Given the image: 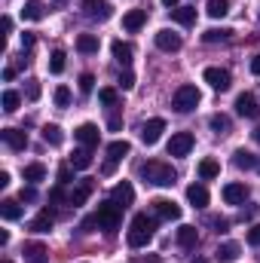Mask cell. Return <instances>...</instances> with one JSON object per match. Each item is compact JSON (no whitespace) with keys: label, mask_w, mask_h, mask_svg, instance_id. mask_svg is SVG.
I'll list each match as a JSON object with an SVG mask.
<instances>
[{"label":"cell","mask_w":260,"mask_h":263,"mask_svg":"<svg viewBox=\"0 0 260 263\" xmlns=\"http://www.w3.org/2000/svg\"><path fill=\"white\" fill-rule=\"evenodd\" d=\"M141 178H144V184H153V187H175V181H178L175 168L159 159H147L141 165Z\"/></svg>","instance_id":"1"},{"label":"cell","mask_w":260,"mask_h":263,"mask_svg":"<svg viewBox=\"0 0 260 263\" xmlns=\"http://www.w3.org/2000/svg\"><path fill=\"white\" fill-rule=\"evenodd\" d=\"M153 227H156L153 217L135 214V217H132V230H129V245L132 248H147L150 239H153Z\"/></svg>","instance_id":"2"},{"label":"cell","mask_w":260,"mask_h":263,"mask_svg":"<svg viewBox=\"0 0 260 263\" xmlns=\"http://www.w3.org/2000/svg\"><path fill=\"white\" fill-rule=\"evenodd\" d=\"M95 217H98V230H107V233H114V230L120 227V220H123V211H120V205L110 199V202L98 205Z\"/></svg>","instance_id":"3"},{"label":"cell","mask_w":260,"mask_h":263,"mask_svg":"<svg viewBox=\"0 0 260 263\" xmlns=\"http://www.w3.org/2000/svg\"><path fill=\"white\" fill-rule=\"evenodd\" d=\"M196 104H199V89L196 86H178V92H175V98H172V107L178 110V114H190L196 110Z\"/></svg>","instance_id":"4"},{"label":"cell","mask_w":260,"mask_h":263,"mask_svg":"<svg viewBox=\"0 0 260 263\" xmlns=\"http://www.w3.org/2000/svg\"><path fill=\"white\" fill-rule=\"evenodd\" d=\"M205 83L214 89V92H227L230 86H233V77H230V70H224V67H205Z\"/></svg>","instance_id":"5"},{"label":"cell","mask_w":260,"mask_h":263,"mask_svg":"<svg viewBox=\"0 0 260 263\" xmlns=\"http://www.w3.org/2000/svg\"><path fill=\"white\" fill-rule=\"evenodd\" d=\"M193 150V132H178L169 141V156H187Z\"/></svg>","instance_id":"6"},{"label":"cell","mask_w":260,"mask_h":263,"mask_svg":"<svg viewBox=\"0 0 260 263\" xmlns=\"http://www.w3.org/2000/svg\"><path fill=\"white\" fill-rule=\"evenodd\" d=\"M83 12L89 18H98V22H107L114 15V6L107 0H83Z\"/></svg>","instance_id":"7"},{"label":"cell","mask_w":260,"mask_h":263,"mask_svg":"<svg viewBox=\"0 0 260 263\" xmlns=\"http://www.w3.org/2000/svg\"><path fill=\"white\" fill-rule=\"evenodd\" d=\"M236 110H239L242 117H248V120H257L260 117V104L251 92H242V95L236 98Z\"/></svg>","instance_id":"8"},{"label":"cell","mask_w":260,"mask_h":263,"mask_svg":"<svg viewBox=\"0 0 260 263\" xmlns=\"http://www.w3.org/2000/svg\"><path fill=\"white\" fill-rule=\"evenodd\" d=\"M150 205H153V214L162 217V220H178V217H181V208H178L172 199H153Z\"/></svg>","instance_id":"9"},{"label":"cell","mask_w":260,"mask_h":263,"mask_svg":"<svg viewBox=\"0 0 260 263\" xmlns=\"http://www.w3.org/2000/svg\"><path fill=\"white\" fill-rule=\"evenodd\" d=\"M162 132H165V120L153 117V120H147V123L141 126V141H144V144H156Z\"/></svg>","instance_id":"10"},{"label":"cell","mask_w":260,"mask_h":263,"mask_svg":"<svg viewBox=\"0 0 260 263\" xmlns=\"http://www.w3.org/2000/svg\"><path fill=\"white\" fill-rule=\"evenodd\" d=\"M156 46H159L162 52H178V49H181V34L162 28V31H156Z\"/></svg>","instance_id":"11"},{"label":"cell","mask_w":260,"mask_h":263,"mask_svg":"<svg viewBox=\"0 0 260 263\" xmlns=\"http://www.w3.org/2000/svg\"><path fill=\"white\" fill-rule=\"evenodd\" d=\"M92 190H95V181H89V178H86V181H80V184L70 190L67 205H73V208H77V205H86V199L92 196Z\"/></svg>","instance_id":"12"},{"label":"cell","mask_w":260,"mask_h":263,"mask_svg":"<svg viewBox=\"0 0 260 263\" xmlns=\"http://www.w3.org/2000/svg\"><path fill=\"white\" fill-rule=\"evenodd\" d=\"M22 254H25V263H46L49 260V251H46L43 242H28L22 248Z\"/></svg>","instance_id":"13"},{"label":"cell","mask_w":260,"mask_h":263,"mask_svg":"<svg viewBox=\"0 0 260 263\" xmlns=\"http://www.w3.org/2000/svg\"><path fill=\"white\" fill-rule=\"evenodd\" d=\"M110 199L120 205V208H126V205H132L135 202V190H132V184L129 181H120L114 190H110Z\"/></svg>","instance_id":"14"},{"label":"cell","mask_w":260,"mask_h":263,"mask_svg":"<svg viewBox=\"0 0 260 263\" xmlns=\"http://www.w3.org/2000/svg\"><path fill=\"white\" fill-rule=\"evenodd\" d=\"M0 138H3V144H6L9 150H25V147H28V135L18 132V129H3Z\"/></svg>","instance_id":"15"},{"label":"cell","mask_w":260,"mask_h":263,"mask_svg":"<svg viewBox=\"0 0 260 263\" xmlns=\"http://www.w3.org/2000/svg\"><path fill=\"white\" fill-rule=\"evenodd\" d=\"M73 138H77L83 147H98V126H92V123H83L80 129L73 132Z\"/></svg>","instance_id":"16"},{"label":"cell","mask_w":260,"mask_h":263,"mask_svg":"<svg viewBox=\"0 0 260 263\" xmlns=\"http://www.w3.org/2000/svg\"><path fill=\"white\" fill-rule=\"evenodd\" d=\"M248 199V187L245 184H227L224 187V202L227 205H242Z\"/></svg>","instance_id":"17"},{"label":"cell","mask_w":260,"mask_h":263,"mask_svg":"<svg viewBox=\"0 0 260 263\" xmlns=\"http://www.w3.org/2000/svg\"><path fill=\"white\" fill-rule=\"evenodd\" d=\"M144 22H147V9H129V12L123 15V28L132 31V34H135V31H141V28H144Z\"/></svg>","instance_id":"18"},{"label":"cell","mask_w":260,"mask_h":263,"mask_svg":"<svg viewBox=\"0 0 260 263\" xmlns=\"http://www.w3.org/2000/svg\"><path fill=\"white\" fill-rule=\"evenodd\" d=\"M43 15H46L43 0H25V6H22V18H28V22H40Z\"/></svg>","instance_id":"19"},{"label":"cell","mask_w":260,"mask_h":263,"mask_svg":"<svg viewBox=\"0 0 260 263\" xmlns=\"http://www.w3.org/2000/svg\"><path fill=\"white\" fill-rule=\"evenodd\" d=\"M233 165H236V168H245V172H248V168H257L260 172V159L254 153H248V150H236V153H233Z\"/></svg>","instance_id":"20"},{"label":"cell","mask_w":260,"mask_h":263,"mask_svg":"<svg viewBox=\"0 0 260 263\" xmlns=\"http://www.w3.org/2000/svg\"><path fill=\"white\" fill-rule=\"evenodd\" d=\"M129 153H132L129 141H110V144H107V159H110V162H120V159H126Z\"/></svg>","instance_id":"21"},{"label":"cell","mask_w":260,"mask_h":263,"mask_svg":"<svg viewBox=\"0 0 260 263\" xmlns=\"http://www.w3.org/2000/svg\"><path fill=\"white\" fill-rule=\"evenodd\" d=\"M202 40L205 43H227V40H233V28H208L202 34Z\"/></svg>","instance_id":"22"},{"label":"cell","mask_w":260,"mask_h":263,"mask_svg":"<svg viewBox=\"0 0 260 263\" xmlns=\"http://www.w3.org/2000/svg\"><path fill=\"white\" fill-rule=\"evenodd\" d=\"M187 199H190V205H196V208H205L208 205V190L202 184H190L187 187Z\"/></svg>","instance_id":"23"},{"label":"cell","mask_w":260,"mask_h":263,"mask_svg":"<svg viewBox=\"0 0 260 263\" xmlns=\"http://www.w3.org/2000/svg\"><path fill=\"white\" fill-rule=\"evenodd\" d=\"M77 49H80L83 55H95V52H98V37H95V34H80V37H77Z\"/></svg>","instance_id":"24"},{"label":"cell","mask_w":260,"mask_h":263,"mask_svg":"<svg viewBox=\"0 0 260 263\" xmlns=\"http://www.w3.org/2000/svg\"><path fill=\"white\" fill-rule=\"evenodd\" d=\"M70 165H73V168H89V165H92V147H80V150H73Z\"/></svg>","instance_id":"25"},{"label":"cell","mask_w":260,"mask_h":263,"mask_svg":"<svg viewBox=\"0 0 260 263\" xmlns=\"http://www.w3.org/2000/svg\"><path fill=\"white\" fill-rule=\"evenodd\" d=\"M0 214H3V220H18L22 217V205L15 199H3L0 202Z\"/></svg>","instance_id":"26"},{"label":"cell","mask_w":260,"mask_h":263,"mask_svg":"<svg viewBox=\"0 0 260 263\" xmlns=\"http://www.w3.org/2000/svg\"><path fill=\"white\" fill-rule=\"evenodd\" d=\"M110 49H114V59H117L120 65H132V55H135V49H132L129 43H123V40H117V43H114Z\"/></svg>","instance_id":"27"},{"label":"cell","mask_w":260,"mask_h":263,"mask_svg":"<svg viewBox=\"0 0 260 263\" xmlns=\"http://www.w3.org/2000/svg\"><path fill=\"white\" fill-rule=\"evenodd\" d=\"M196 242H199L196 227H181V230H178V245H181V248H196Z\"/></svg>","instance_id":"28"},{"label":"cell","mask_w":260,"mask_h":263,"mask_svg":"<svg viewBox=\"0 0 260 263\" xmlns=\"http://www.w3.org/2000/svg\"><path fill=\"white\" fill-rule=\"evenodd\" d=\"M217 260H220V263L239 260V245H236V242H224V245L217 248Z\"/></svg>","instance_id":"29"},{"label":"cell","mask_w":260,"mask_h":263,"mask_svg":"<svg viewBox=\"0 0 260 263\" xmlns=\"http://www.w3.org/2000/svg\"><path fill=\"white\" fill-rule=\"evenodd\" d=\"M172 18H175L178 25H193L196 22V6H178V9H172Z\"/></svg>","instance_id":"30"},{"label":"cell","mask_w":260,"mask_h":263,"mask_svg":"<svg viewBox=\"0 0 260 263\" xmlns=\"http://www.w3.org/2000/svg\"><path fill=\"white\" fill-rule=\"evenodd\" d=\"M43 178H46V165H40V162L25 165V181H28V184H40Z\"/></svg>","instance_id":"31"},{"label":"cell","mask_w":260,"mask_h":263,"mask_svg":"<svg viewBox=\"0 0 260 263\" xmlns=\"http://www.w3.org/2000/svg\"><path fill=\"white\" fill-rule=\"evenodd\" d=\"M205 12H208L211 18H224V15L230 12V0H208V3H205Z\"/></svg>","instance_id":"32"},{"label":"cell","mask_w":260,"mask_h":263,"mask_svg":"<svg viewBox=\"0 0 260 263\" xmlns=\"http://www.w3.org/2000/svg\"><path fill=\"white\" fill-rule=\"evenodd\" d=\"M220 175V165L214 162V159H202L199 162V178L202 181H211V178H217Z\"/></svg>","instance_id":"33"},{"label":"cell","mask_w":260,"mask_h":263,"mask_svg":"<svg viewBox=\"0 0 260 263\" xmlns=\"http://www.w3.org/2000/svg\"><path fill=\"white\" fill-rule=\"evenodd\" d=\"M31 230H34V233H49V230H52V214H49V211L37 214V217L31 220Z\"/></svg>","instance_id":"34"},{"label":"cell","mask_w":260,"mask_h":263,"mask_svg":"<svg viewBox=\"0 0 260 263\" xmlns=\"http://www.w3.org/2000/svg\"><path fill=\"white\" fill-rule=\"evenodd\" d=\"M18 104H22V95L12 92V89H6V92H3V110H6V114H15Z\"/></svg>","instance_id":"35"},{"label":"cell","mask_w":260,"mask_h":263,"mask_svg":"<svg viewBox=\"0 0 260 263\" xmlns=\"http://www.w3.org/2000/svg\"><path fill=\"white\" fill-rule=\"evenodd\" d=\"M43 141L52 144V147H59V144L65 141V132L59 129V126H43Z\"/></svg>","instance_id":"36"},{"label":"cell","mask_w":260,"mask_h":263,"mask_svg":"<svg viewBox=\"0 0 260 263\" xmlns=\"http://www.w3.org/2000/svg\"><path fill=\"white\" fill-rule=\"evenodd\" d=\"M208 126H211V132H217V135H227V132H230V117L214 114V117L208 120Z\"/></svg>","instance_id":"37"},{"label":"cell","mask_w":260,"mask_h":263,"mask_svg":"<svg viewBox=\"0 0 260 263\" xmlns=\"http://www.w3.org/2000/svg\"><path fill=\"white\" fill-rule=\"evenodd\" d=\"M62 70H65V52L55 49V52L49 55V73H62Z\"/></svg>","instance_id":"38"},{"label":"cell","mask_w":260,"mask_h":263,"mask_svg":"<svg viewBox=\"0 0 260 263\" xmlns=\"http://www.w3.org/2000/svg\"><path fill=\"white\" fill-rule=\"evenodd\" d=\"M98 101H101V104H107V107H114V104H117V89H110V86H107V89H101V92H98Z\"/></svg>","instance_id":"39"},{"label":"cell","mask_w":260,"mask_h":263,"mask_svg":"<svg viewBox=\"0 0 260 263\" xmlns=\"http://www.w3.org/2000/svg\"><path fill=\"white\" fill-rule=\"evenodd\" d=\"M55 104H59V107H67V104H70V89H67V86H59V89H55Z\"/></svg>","instance_id":"40"},{"label":"cell","mask_w":260,"mask_h":263,"mask_svg":"<svg viewBox=\"0 0 260 263\" xmlns=\"http://www.w3.org/2000/svg\"><path fill=\"white\" fill-rule=\"evenodd\" d=\"M92 86H95V77H92V73H83V77H80V92H83V95H89V92H92Z\"/></svg>","instance_id":"41"},{"label":"cell","mask_w":260,"mask_h":263,"mask_svg":"<svg viewBox=\"0 0 260 263\" xmlns=\"http://www.w3.org/2000/svg\"><path fill=\"white\" fill-rule=\"evenodd\" d=\"M25 95H28L31 101H37V98H40V83H37V80H28V86H25Z\"/></svg>","instance_id":"42"},{"label":"cell","mask_w":260,"mask_h":263,"mask_svg":"<svg viewBox=\"0 0 260 263\" xmlns=\"http://www.w3.org/2000/svg\"><path fill=\"white\" fill-rule=\"evenodd\" d=\"M117 83H120V89H135V73L132 70H123Z\"/></svg>","instance_id":"43"},{"label":"cell","mask_w":260,"mask_h":263,"mask_svg":"<svg viewBox=\"0 0 260 263\" xmlns=\"http://www.w3.org/2000/svg\"><path fill=\"white\" fill-rule=\"evenodd\" d=\"M18 202H37V190H34V184H31V187H22Z\"/></svg>","instance_id":"44"},{"label":"cell","mask_w":260,"mask_h":263,"mask_svg":"<svg viewBox=\"0 0 260 263\" xmlns=\"http://www.w3.org/2000/svg\"><path fill=\"white\" fill-rule=\"evenodd\" d=\"M248 245H254V248H260V223H254V227L248 230Z\"/></svg>","instance_id":"45"},{"label":"cell","mask_w":260,"mask_h":263,"mask_svg":"<svg viewBox=\"0 0 260 263\" xmlns=\"http://www.w3.org/2000/svg\"><path fill=\"white\" fill-rule=\"evenodd\" d=\"M107 126H110V132H120V129H123V117H120V114H114V117L107 120Z\"/></svg>","instance_id":"46"},{"label":"cell","mask_w":260,"mask_h":263,"mask_svg":"<svg viewBox=\"0 0 260 263\" xmlns=\"http://www.w3.org/2000/svg\"><path fill=\"white\" fill-rule=\"evenodd\" d=\"M31 46H34V34L25 31V34H22V49H31Z\"/></svg>","instance_id":"47"},{"label":"cell","mask_w":260,"mask_h":263,"mask_svg":"<svg viewBox=\"0 0 260 263\" xmlns=\"http://www.w3.org/2000/svg\"><path fill=\"white\" fill-rule=\"evenodd\" d=\"M95 227H98V217H95V214H92V217H86V220H83V230H86V233H92V230H95Z\"/></svg>","instance_id":"48"},{"label":"cell","mask_w":260,"mask_h":263,"mask_svg":"<svg viewBox=\"0 0 260 263\" xmlns=\"http://www.w3.org/2000/svg\"><path fill=\"white\" fill-rule=\"evenodd\" d=\"M59 184H70V165H62V172H59Z\"/></svg>","instance_id":"49"},{"label":"cell","mask_w":260,"mask_h":263,"mask_svg":"<svg viewBox=\"0 0 260 263\" xmlns=\"http://www.w3.org/2000/svg\"><path fill=\"white\" fill-rule=\"evenodd\" d=\"M132 263H162V260H159L156 254H147V257H135Z\"/></svg>","instance_id":"50"},{"label":"cell","mask_w":260,"mask_h":263,"mask_svg":"<svg viewBox=\"0 0 260 263\" xmlns=\"http://www.w3.org/2000/svg\"><path fill=\"white\" fill-rule=\"evenodd\" d=\"M65 199V193H62V187H55L52 193H49V202H62Z\"/></svg>","instance_id":"51"},{"label":"cell","mask_w":260,"mask_h":263,"mask_svg":"<svg viewBox=\"0 0 260 263\" xmlns=\"http://www.w3.org/2000/svg\"><path fill=\"white\" fill-rule=\"evenodd\" d=\"M251 73H254V77H260V52L254 55V62H251Z\"/></svg>","instance_id":"52"},{"label":"cell","mask_w":260,"mask_h":263,"mask_svg":"<svg viewBox=\"0 0 260 263\" xmlns=\"http://www.w3.org/2000/svg\"><path fill=\"white\" fill-rule=\"evenodd\" d=\"M211 223H214V227H217V233H224V230H227V220H220V217H214V220H211Z\"/></svg>","instance_id":"53"},{"label":"cell","mask_w":260,"mask_h":263,"mask_svg":"<svg viewBox=\"0 0 260 263\" xmlns=\"http://www.w3.org/2000/svg\"><path fill=\"white\" fill-rule=\"evenodd\" d=\"M3 31H6V34L12 31V18H9V15H3Z\"/></svg>","instance_id":"54"},{"label":"cell","mask_w":260,"mask_h":263,"mask_svg":"<svg viewBox=\"0 0 260 263\" xmlns=\"http://www.w3.org/2000/svg\"><path fill=\"white\" fill-rule=\"evenodd\" d=\"M12 77H15V67H6V70H3V80H6V83H9V80H12Z\"/></svg>","instance_id":"55"},{"label":"cell","mask_w":260,"mask_h":263,"mask_svg":"<svg viewBox=\"0 0 260 263\" xmlns=\"http://www.w3.org/2000/svg\"><path fill=\"white\" fill-rule=\"evenodd\" d=\"M0 187H9V172H0Z\"/></svg>","instance_id":"56"},{"label":"cell","mask_w":260,"mask_h":263,"mask_svg":"<svg viewBox=\"0 0 260 263\" xmlns=\"http://www.w3.org/2000/svg\"><path fill=\"white\" fill-rule=\"evenodd\" d=\"M65 3L67 0H52V9H65Z\"/></svg>","instance_id":"57"},{"label":"cell","mask_w":260,"mask_h":263,"mask_svg":"<svg viewBox=\"0 0 260 263\" xmlns=\"http://www.w3.org/2000/svg\"><path fill=\"white\" fill-rule=\"evenodd\" d=\"M162 3H165L169 9H178V0H162Z\"/></svg>","instance_id":"58"},{"label":"cell","mask_w":260,"mask_h":263,"mask_svg":"<svg viewBox=\"0 0 260 263\" xmlns=\"http://www.w3.org/2000/svg\"><path fill=\"white\" fill-rule=\"evenodd\" d=\"M251 138H254V141H257V144H260V126H257V129H254V132H251Z\"/></svg>","instance_id":"59"},{"label":"cell","mask_w":260,"mask_h":263,"mask_svg":"<svg viewBox=\"0 0 260 263\" xmlns=\"http://www.w3.org/2000/svg\"><path fill=\"white\" fill-rule=\"evenodd\" d=\"M196 263H208V260H205V257H196Z\"/></svg>","instance_id":"60"},{"label":"cell","mask_w":260,"mask_h":263,"mask_svg":"<svg viewBox=\"0 0 260 263\" xmlns=\"http://www.w3.org/2000/svg\"><path fill=\"white\" fill-rule=\"evenodd\" d=\"M3 263H9V260H3Z\"/></svg>","instance_id":"61"}]
</instances>
